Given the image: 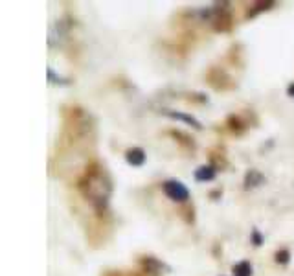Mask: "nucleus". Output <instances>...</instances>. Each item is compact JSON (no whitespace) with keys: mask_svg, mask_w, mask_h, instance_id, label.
Masks as SVG:
<instances>
[{"mask_svg":"<svg viewBox=\"0 0 294 276\" xmlns=\"http://www.w3.org/2000/svg\"><path fill=\"white\" fill-rule=\"evenodd\" d=\"M267 179H265V175L258 169H250V171H246L245 175V188L246 190H250V188H258L261 184H265Z\"/></svg>","mask_w":294,"mask_h":276,"instance_id":"nucleus-5","label":"nucleus"},{"mask_svg":"<svg viewBox=\"0 0 294 276\" xmlns=\"http://www.w3.org/2000/svg\"><path fill=\"white\" fill-rule=\"evenodd\" d=\"M125 160L132 168H142L145 164V151L142 147H131L125 151Z\"/></svg>","mask_w":294,"mask_h":276,"instance_id":"nucleus-4","label":"nucleus"},{"mask_svg":"<svg viewBox=\"0 0 294 276\" xmlns=\"http://www.w3.org/2000/svg\"><path fill=\"white\" fill-rule=\"evenodd\" d=\"M287 94H289L291 98H294V83H291V85L287 87Z\"/></svg>","mask_w":294,"mask_h":276,"instance_id":"nucleus-11","label":"nucleus"},{"mask_svg":"<svg viewBox=\"0 0 294 276\" xmlns=\"http://www.w3.org/2000/svg\"><path fill=\"white\" fill-rule=\"evenodd\" d=\"M164 114L166 116H169L171 120H179V122H184V124H188V126H192L193 129H197V131H200L202 129V124L195 118V116H192V114H186V113H177V111H169V109H166L164 111Z\"/></svg>","mask_w":294,"mask_h":276,"instance_id":"nucleus-3","label":"nucleus"},{"mask_svg":"<svg viewBox=\"0 0 294 276\" xmlns=\"http://www.w3.org/2000/svg\"><path fill=\"white\" fill-rule=\"evenodd\" d=\"M252 243H254L256 247H259L261 243H263V236L259 234L258 228H254V230H252Z\"/></svg>","mask_w":294,"mask_h":276,"instance_id":"nucleus-10","label":"nucleus"},{"mask_svg":"<svg viewBox=\"0 0 294 276\" xmlns=\"http://www.w3.org/2000/svg\"><path fill=\"white\" fill-rule=\"evenodd\" d=\"M79 188L85 193V197L94 204V208H98V210L107 208L112 186H110V180L105 175V171H90V173H87L85 179L81 180Z\"/></svg>","mask_w":294,"mask_h":276,"instance_id":"nucleus-1","label":"nucleus"},{"mask_svg":"<svg viewBox=\"0 0 294 276\" xmlns=\"http://www.w3.org/2000/svg\"><path fill=\"white\" fill-rule=\"evenodd\" d=\"M289 258H291V254H289L287 249H282V251L276 252V264L287 265L289 264Z\"/></svg>","mask_w":294,"mask_h":276,"instance_id":"nucleus-9","label":"nucleus"},{"mask_svg":"<svg viewBox=\"0 0 294 276\" xmlns=\"http://www.w3.org/2000/svg\"><path fill=\"white\" fill-rule=\"evenodd\" d=\"M252 264L246 260L234 265V276H252Z\"/></svg>","mask_w":294,"mask_h":276,"instance_id":"nucleus-7","label":"nucleus"},{"mask_svg":"<svg viewBox=\"0 0 294 276\" xmlns=\"http://www.w3.org/2000/svg\"><path fill=\"white\" fill-rule=\"evenodd\" d=\"M215 168L213 166H210V164H204V166H198L197 169H195V180L197 182H210V180L215 179Z\"/></svg>","mask_w":294,"mask_h":276,"instance_id":"nucleus-6","label":"nucleus"},{"mask_svg":"<svg viewBox=\"0 0 294 276\" xmlns=\"http://www.w3.org/2000/svg\"><path fill=\"white\" fill-rule=\"evenodd\" d=\"M46 72H48V81L52 85H68L70 83V79H65L63 76H57V74L54 72V68H52V66H48V70H46Z\"/></svg>","mask_w":294,"mask_h":276,"instance_id":"nucleus-8","label":"nucleus"},{"mask_svg":"<svg viewBox=\"0 0 294 276\" xmlns=\"http://www.w3.org/2000/svg\"><path fill=\"white\" fill-rule=\"evenodd\" d=\"M162 190H164V193L171 199V201H177V203H184V201L190 199V190L186 188V184H184V182H180V180H177V179L166 180Z\"/></svg>","mask_w":294,"mask_h":276,"instance_id":"nucleus-2","label":"nucleus"}]
</instances>
